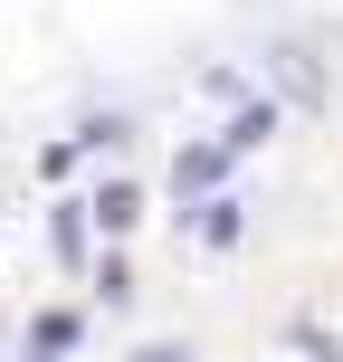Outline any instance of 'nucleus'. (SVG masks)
<instances>
[{
    "instance_id": "obj_10",
    "label": "nucleus",
    "mask_w": 343,
    "mask_h": 362,
    "mask_svg": "<svg viewBox=\"0 0 343 362\" xmlns=\"http://www.w3.org/2000/svg\"><path fill=\"white\" fill-rule=\"evenodd\" d=\"M95 286H105V305H124V296H134V267H124V257H105V267H95Z\"/></svg>"
},
{
    "instance_id": "obj_9",
    "label": "nucleus",
    "mask_w": 343,
    "mask_h": 362,
    "mask_svg": "<svg viewBox=\"0 0 343 362\" xmlns=\"http://www.w3.org/2000/svg\"><path fill=\"white\" fill-rule=\"evenodd\" d=\"M296 353H306V362H343V344H334L325 325H296Z\"/></svg>"
},
{
    "instance_id": "obj_5",
    "label": "nucleus",
    "mask_w": 343,
    "mask_h": 362,
    "mask_svg": "<svg viewBox=\"0 0 343 362\" xmlns=\"http://www.w3.org/2000/svg\"><path fill=\"white\" fill-rule=\"evenodd\" d=\"M238 229H248V219H238V200H229V191H219V200H200V210H191V238H200L210 257H219V248H238Z\"/></svg>"
},
{
    "instance_id": "obj_3",
    "label": "nucleus",
    "mask_w": 343,
    "mask_h": 362,
    "mask_svg": "<svg viewBox=\"0 0 343 362\" xmlns=\"http://www.w3.org/2000/svg\"><path fill=\"white\" fill-rule=\"evenodd\" d=\"M48 248H57V267H95V210H86V200H57Z\"/></svg>"
},
{
    "instance_id": "obj_7",
    "label": "nucleus",
    "mask_w": 343,
    "mask_h": 362,
    "mask_svg": "<svg viewBox=\"0 0 343 362\" xmlns=\"http://www.w3.org/2000/svg\"><path fill=\"white\" fill-rule=\"evenodd\" d=\"M76 163H86V144L67 134V144H48V153H38V181H48V191H67V181H76Z\"/></svg>"
},
{
    "instance_id": "obj_12",
    "label": "nucleus",
    "mask_w": 343,
    "mask_h": 362,
    "mask_svg": "<svg viewBox=\"0 0 343 362\" xmlns=\"http://www.w3.org/2000/svg\"><path fill=\"white\" fill-rule=\"evenodd\" d=\"M0 362H19V353H0Z\"/></svg>"
},
{
    "instance_id": "obj_1",
    "label": "nucleus",
    "mask_w": 343,
    "mask_h": 362,
    "mask_svg": "<svg viewBox=\"0 0 343 362\" xmlns=\"http://www.w3.org/2000/svg\"><path fill=\"white\" fill-rule=\"evenodd\" d=\"M229 172H238V153H229V144H181V153H172V210L219 200V191H229Z\"/></svg>"
},
{
    "instance_id": "obj_11",
    "label": "nucleus",
    "mask_w": 343,
    "mask_h": 362,
    "mask_svg": "<svg viewBox=\"0 0 343 362\" xmlns=\"http://www.w3.org/2000/svg\"><path fill=\"white\" fill-rule=\"evenodd\" d=\"M124 362H191V344H144V353H124Z\"/></svg>"
},
{
    "instance_id": "obj_8",
    "label": "nucleus",
    "mask_w": 343,
    "mask_h": 362,
    "mask_svg": "<svg viewBox=\"0 0 343 362\" xmlns=\"http://www.w3.org/2000/svg\"><path fill=\"white\" fill-rule=\"evenodd\" d=\"M124 134H134L124 115H86V124H76V144H86V153H115V144H124Z\"/></svg>"
},
{
    "instance_id": "obj_6",
    "label": "nucleus",
    "mask_w": 343,
    "mask_h": 362,
    "mask_svg": "<svg viewBox=\"0 0 343 362\" xmlns=\"http://www.w3.org/2000/svg\"><path fill=\"white\" fill-rule=\"evenodd\" d=\"M267 134H277V105H267V95H238V105H229V134H219V144H229V153H257Z\"/></svg>"
},
{
    "instance_id": "obj_2",
    "label": "nucleus",
    "mask_w": 343,
    "mask_h": 362,
    "mask_svg": "<svg viewBox=\"0 0 343 362\" xmlns=\"http://www.w3.org/2000/svg\"><path fill=\"white\" fill-rule=\"evenodd\" d=\"M76 344H86V315H76V305H38L29 325H19L10 353H19V362H67Z\"/></svg>"
},
{
    "instance_id": "obj_4",
    "label": "nucleus",
    "mask_w": 343,
    "mask_h": 362,
    "mask_svg": "<svg viewBox=\"0 0 343 362\" xmlns=\"http://www.w3.org/2000/svg\"><path fill=\"white\" fill-rule=\"evenodd\" d=\"M86 210H95V229H105V238H124L134 219H144V191H134V181H95Z\"/></svg>"
}]
</instances>
